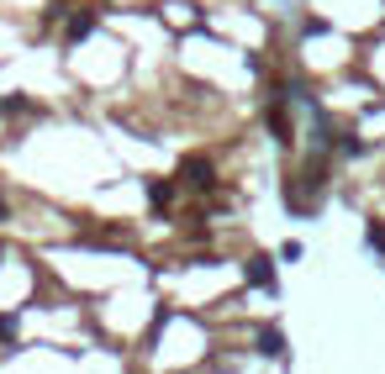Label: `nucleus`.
<instances>
[{"instance_id":"f257e3e1","label":"nucleus","mask_w":385,"mask_h":374,"mask_svg":"<svg viewBox=\"0 0 385 374\" xmlns=\"http://www.w3.org/2000/svg\"><path fill=\"white\" fill-rule=\"evenodd\" d=\"M180 175H185V185H195V190H211V164L206 158H185Z\"/></svg>"},{"instance_id":"f03ea898","label":"nucleus","mask_w":385,"mask_h":374,"mask_svg":"<svg viewBox=\"0 0 385 374\" xmlns=\"http://www.w3.org/2000/svg\"><path fill=\"white\" fill-rule=\"evenodd\" d=\"M248 285H259V290H274V269H270V259H264V253H259V259H248Z\"/></svg>"},{"instance_id":"7ed1b4c3","label":"nucleus","mask_w":385,"mask_h":374,"mask_svg":"<svg viewBox=\"0 0 385 374\" xmlns=\"http://www.w3.org/2000/svg\"><path fill=\"white\" fill-rule=\"evenodd\" d=\"M259 348L270 353V358H285V338H280V327H264V332H259Z\"/></svg>"},{"instance_id":"20e7f679","label":"nucleus","mask_w":385,"mask_h":374,"mask_svg":"<svg viewBox=\"0 0 385 374\" xmlns=\"http://www.w3.org/2000/svg\"><path fill=\"white\" fill-rule=\"evenodd\" d=\"M270 132H274L280 142H290V122H285V111H280V105H270Z\"/></svg>"},{"instance_id":"39448f33","label":"nucleus","mask_w":385,"mask_h":374,"mask_svg":"<svg viewBox=\"0 0 385 374\" xmlns=\"http://www.w3.org/2000/svg\"><path fill=\"white\" fill-rule=\"evenodd\" d=\"M148 200H153V206H169V200H175V185H169V180L158 185V180H153V185H148Z\"/></svg>"},{"instance_id":"423d86ee","label":"nucleus","mask_w":385,"mask_h":374,"mask_svg":"<svg viewBox=\"0 0 385 374\" xmlns=\"http://www.w3.org/2000/svg\"><path fill=\"white\" fill-rule=\"evenodd\" d=\"M90 32H96V16H74V21H69V37H74V43H79V37H90Z\"/></svg>"},{"instance_id":"0eeeda50","label":"nucleus","mask_w":385,"mask_h":374,"mask_svg":"<svg viewBox=\"0 0 385 374\" xmlns=\"http://www.w3.org/2000/svg\"><path fill=\"white\" fill-rule=\"evenodd\" d=\"M364 237H369V248H380V253H385V227H380V222H369V232H364Z\"/></svg>"}]
</instances>
